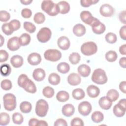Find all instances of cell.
Wrapping results in <instances>:
<instances>
[{
	"label": "cell",
	"mask_w": 126,
	"mask_h": 126,
	"mask_svg": "<svg viewBox=\"0 0 126 126\" xmlns=\"http://www.w3.org/2000/svg\"><path fill=\"white\" fill-rule=\"evenodd\" d=\"M100 14L104 17H110L112 16L114 13L113 7L109 4H102L99 9Z\"/></svg>",
	"instance_id": "9"
},
{
	"label": "cell",
	"mask_w": 126,
	"mask_h": 126,
	"mask_svg": "<svg viewBox=\"0 0 126 126\" xmlns=\"http://www.w3.org/2000/svg\"><path fill=\"white\" fill-rule=\"evenodd\" d=\"M20 46L19 42V38L17 36L12 37L7 41V46L10 51H16L20 48Z\"/></svg>",
	"instance_id": "10"
},
{
	"label": "cell",
	"mask_w": 126,
	"mask_h": 126,
	"mask_svg": "<svg viewBox=\"0 0 126 126\" xmlns=\"http://www.w3.org/2000/svg\"><path fill=\"white\" fill-rule=\"evenodd\" d=\"M54 126H67V124L65 120L63 119H58L55 122Z\"/></svg>",
	"instance_id": "52"
},
{
	"label": "cell",
	"mask_w": 126,
	"mask_h": 126,
	"mask_svg": "<svg viewBox=\"0 0 126 126\" xmlns=\"http://www.w3.org/2000/svg\"><path fill=\"white\" fill-rule=\"evenodd\" d=\"M86 28L81 24H77L73 28V32L75 35L80 37L84 35L86 33Z\"/></svg>",
	"instance_id": "21"
},
{
	"label": "cell",
	"mask_w": 126,
	"mask_h": 126,
	"mask_svg": "<svg viewBox=\"0 0 126 126\" xmlns=\"http://www.w3.org/2000/svg\"><path fill=\"white\" fill-rule=\"evenodd\" d=\"M81 57L80 55L76 52L71 53L69 56V61L72 64H77L80 61Z\"/></svg>",
	"instance_id": "38"
},
{
	"label": "cell",
	"mask_w": 126,
	"mask_h": 126,
	"mask_svg": "<svg viewBox=\"0 0 126 126\" xmlns=\"http://www.w3.org/2000/svg\"><path fill=\"white\" fill-rule=\"evenodd\" d=\"M59 47L63 50H67L70 47V41L68 37L65 36H61L57 41Z\"/></svg>",
	"instance_id": "14"
},
{
	"label": "cell",
	"mask_w": 126,
	"mask_h": 126,
	"mask_svg": "<svg viewBox=\"0 0 126 126\" xmlns=\"http://www.w3.org/2000/svg\"><path fill=\"white\" fill-rule=\"evenodd\" d=\"M55 94L54 90L50 86H46L43 88L42 90L43 95L47 98L52 97Z\"/></svg>",
	"instance_id": "35"
},
{
	"label": "cell",
	"mask_w": 126,
	"mask_h": 126,
	"mask_svg": "<svg viewBox=\"0 0 126 126\" xmlns=\"http://www.w3.org/2000/svg\"><path fill=\"white\" fill-rule=\"evenodd\" d=\"M92 107L91 103L87 101L81 102L78 105V110L79 113L84 116H88L92 111Z\"/></svg>",
	"instance_id": "8"
},
{
	"label": "cell",
	"mask_w": 126,
	"mask_h": 126,
	"mask_svg": "<svg viewBox=\"0 0 126 126\" xmlns=\"http://www.w3.org/2000/svg\"><path fill=\"white\" fill-rule=\"evenodd\" d=\"M98 104L102 109L107 110L112 106V102L107 96H103L99 99Z\"/></svg>",
	"instance_id": "18"
},
{
	"label": "cell",
	"mask_w": 126,
	"mask_h": 126,
	"mask_svg": "<svg viewBox=\"0 0 126 126\" xmlns=\"http://www.w3.org/2000/svg\"><path fill=\"white\" fill-rule=\"evenodd\" d=\"M10 63L14 67L19 68L23 64V59L20 55H14L11 58Z\"/></svg>",
	"instance_id": "23"
},
{
	"label": "cell",
	"mask_w": 126,
	"mask_h": 126,
	"mask_svg": "<svg viewBox=\"0 0 126 126\" xmlns=\"http://www.w3.org/2000/svg\"><path fill=\"white\" fill-rule=\"evenodd\" d=\"M55 6V4L52 0H43L41 3V9L43 11L45 12L49 15Z\"/></svg>",
	"instance_id": "13"
},
{
	"label": "cell",
	"mask_w": 126,
	"mask_h": 126,
	"mask_svg": "<svg viewBox=\"0 0 126 126\" xmlns=\"http://www.w3.org/2000/svg\"><path fill=\"white\" fill-rule=\"evenodd\" d=\"M0 37H1V44H0V46H1L2 45V44H3V42H2V40H4V39H3V37L2 36V35H0Z\"/></svg>",
	"instance_id": "62"
},
{
	"label": "cell",
	"mask_w": 126,
	"mask_h": 126,
	"mask_svg": "<svg viewBox=\"0 0 126 126\" xmlns=\"http://www.w3.org/2000/svg\"><path fill=\"white\" fill-rule=\"evenodd\" d=\"M91 26L92 27L93 32L97 34L103 33L106 30L105 25L101 23L96 18H94V19L91 24Z\"/></svg>",
	"instance_id": "7"
},
{
	"label": "cell",
	"mask_w": 126,
	"mask_h": 126,
	"mask_svg": "<svg viewBox=\"0 0 126 126\" xmlns=\"http://www.w3.org/2000/svg\"><path fill=\"white\" fill-rule=\"evenodd\" d=\"M48 125L46 123V121L44 120H40L39 121L38 124V126H47Z\"/></svg>",
	"instance_id": "59"
},
{
	"label": "cell",
	"mask_w": 126,
	"mask_h": 126,
	"mask_svg": "<svg viewBox=\"0 0 126 126\" xmlns=\"http://www.w3.org/2000/svg\"><path fill=\"white\" fill-rule=\"evenodd\" d=\"M126 107H124L120 103H117L113 107V113L117 117H122L125 114Z\"/></svg>",
	"instance_id": "22"
},
{
	"label": "cell",
	"mask_w": 126,
	"mask_h": 126,
	"mask_svg": "<svg viewBox=\"0 0 126 126\" xmlns=\"http://www.w3.org/2000/svg\"><path fill=\"white\" fill-rule=\"evenodd\" d=\"M20 2L24 5H28L30 4L32 2V0H20Z\"/></svg>",
	"instance_id": "60"
},
{
	"label": "cell",
	"mask_w": 126,
	"mask_h": 126,
	"mask_svg": "<svg viewBox=\"0 0 126 126\" xmlns=\"http://www.w3.org/2000/svg\"><path fill=\"white\" fill-rule=\"evenodd\" d=\"M32 12L29 8H24L21 11V15L24 18H29L31 17Z\"/></svg>",
	"instance_id": "51"
},
{
	"label": "cell",
	"mask_w": 126,
	"mask_h": 126,
	"mask_svg": "<svg viewBox=\"0 0 126 126\" xmlns=\"http://www.w3.org/2000/svg\"><path fill=\"white\" fill-rule=\"evenodd\" d=\"M31 41V36L27 33H24L19 37V42L21 46H26Z\"/></svg>",
	"instance_id": "25"
},
{
	"label": "cell",
	"mask_w": 126,
	"mask_h": 126,
	"mask_svg": "<svg viewBox=\"0 0 126 126\" xmlns=\"http://www.w3.org/2000/svg\"><path fill=\"white\" fill-rule=\"evenodd\" d=\"M12 121L13 122L17 125L21 124L24 121V118L23 115L18 112L14 113L12 115Z\"/></svg>",
	"instance_id": "40"
},
{
	"label": "cell",
	"mask_w": 126,
	"mask_h": 126,
	"mask_svg": "<svg viewBox=\"0 0 126 126\" xmlns=\"http://www.w3.org/2000/svg\"><path fill=\"white\" fill-rule=\"evenodd\" d=\"M126 26L124 25V26L122 27L120 30L119 33L121 38L124 40H126Z\"/></svg>",
	"instance_id": "53"
},
{
	"label": "cell",
	"mask_w": 126,
	"mask_h": 126,
	"mask_svg": "<svg viewBox=\"0 0 126 126\" xmlns=\"http://www.w3.org/2000/svg\"><path fill=\"white\" fill-rule=\"evenodd\" d=\"M70 69L69 65L65 62H62L59 63L57 65V70L59 72L63 74L67 73Z\"/></svg>",
	"instance_id": "31"
},
{
	"label": "cell",
	"mask_w": 126,
	"mask_h": 126,
	"mask_svg": "<svg viewBox=\"0 0 126 126\" xmlns=\"http://www.w3.org/2000/svg\"><path fill=\"white\" fill-rule=\"evenodd\" d=\"M39 120L37 119L32 118L29 121V126H38Z\"/></svg>",
	"instance_id": "55"
},
{
	"label": "cell",
	"mask_w": 126,
	"mask_h": 126,
	"mask_svg": "<svg viewBox=\"0 0 126 126\" xmlns=\"http://www.w3.org/2000/svg\"><path fill=\"white\" fill-rule=\"evenodd\" d=\"M44 58L51 62H57L61 59L62 53L57 49H48L44 53Z\"/></svg>",
	"instance_id": "5"
},
{
	"label": "cell",
	"mask_w": 126,
	"mask_h": 126,
	"mask_svg": "<svg viewBox=\"0 0 126 126\" xmlns=\"http://www.w3.org/2000/svg\"><path fill=\"white\" fill-rule=\"evenodd\" d=\"M3 106L5 110L8 111L14 110L16 107V98L12 94L7 93L3 97Z\"/></svg>",
	"instance_id": "2"
},
{
	"label": "cell",
	"mask_w": 126,
	"mask_h": 126,
	"mask_svg": "<svg viewBox=\"0 0 126 126\" xmlns=\"http://www.w3.org/2000/svg\"><path fill=\"white\" fill-rule=\"evenodd\" d=\"M126 57H122L119 60V64L123 68H126Z\"/></svg>",
	"instance_id": "57"
},
{
	"label": "cell",
	"mask_w": 126,
	"mask_h": 126,
	"mask_svg": "<svg viewBox=\"0 0 126 126\" xmlns=\"http://www.w3.org/2000/svg\"><path fill=\"white\" fill-rule=\"evenodd\" d=\"M0 86L3 90L8 91L12 88V84L10 80L8 79H4L1 82Z\"/></svg>",
	"instance_id": "45"
},
{
	"label": "cell",
	"mask_w": 126,
	"mask_h": 126,
	"mask_svg": "<svg viewBox=\"0 0 126 126\" xmlns=\"http://www.w3.org/2000/svg\"><path fill=\"white\" fill-rule=\"evenodd\" d=\"M99 0H81V5L84 7H88L92 4H94L98 2Z\"/></svg>",
	"instance_id": "47"
},
{
	"label": "cell",
	"mask_w": 126,
	"mask_h": 126,
	"mask_svg": "<svg viewBox=\"0 0 126 126\" xmlns=\"http://www.w3.org/2000/svg\"><path fill=\"white\" fill-rule=\"evenodd\" d=\"M24 89L26 92L32 94H34L36 92V87L35 84L30 79L28 82Z\"/></svg>",
	"instance_id": "33"
},
{
	"label": "cell",
	"mask_w": 126,
	"mask_h": 126,
	"mask_svg": "<svg viewBox=\"0 0 126 126\" xmlns=\"http://www.w3.org/2000/svg\"><path fill=\"white\" fill-rule=\"evenodd\" d=\"M59 10L60 13L64 14L67 13L70 10V5L66 1H61L57 3Z\"/></svg>",
	"instance_id": "24"
},
{
	"label": "cell",
	"mask_w": 126,
	"mask_h": 126,
	"mask_svg": "<svg viewBox=\"0 0 126 126\" xmlns=\"http://www.w3.org/2000/svg\"><path fill=\"white\" fill-rule=\"evenodd\" d=\"M126 82L125 81L121 82L119 84V89L120 90L124 93H126Z\"/></svg>",
	"instance_id": "56"
},
{
	"label": "cell",
	"mask_w": 126,
	"mask_h": 126,
	"mask_svg": "<svg viewBox=\"0 0 126 126\" xmlns=\"http://www.w3.org/2000/svg\"><path fill=\"white\" fill-rule=\"evenodd\" d=\"M8 24L9 27L13 32L18 30L21 27L20 21L16 19H13L11 20L9 23H8Z\"/></svg>",
	"instance_id": "44"
},
{
	"label": "cell",
	"mask_w": 126,
	"mask_h": 126,
	"mask_svg": "<svg viewBox=\"0 0 126 126\" xmlns=\"http://www.w3.org/2000/svg\"><path fill=\"white\" fill-rule=\"evenodd\" d=\"M11 71L10 66L7 63L2 64L0 66V73L3 76H8Z\"/></svg>",
	"instance_id": "39"
},
{
	"label": "cell",
	"mask_w": 126,
	"mask_h": 126,
	"mask_svg": "<svg viewBox=\"0 0 126 126\" xmlns=\"http://www.w3.org/2000/svg\"><path fill=\"white\" fill-rule=\"evenodd\" d=\"M52 32L50 29L47 27L41 28L37 34L38 40L41 43H45L48 41L51 37Z\"/></svg>",
	"instance_id": "6"
},
{
	"label": "cell",
	"mask_w": 126,
	"mask_h": 126,
	"mask_svg": "<svg viewBox=\"0 0 126 126\" xmlns=\"http://www.w3.org/2000/svg\"><path fill=\"white\" fill-rule=\"evenodd\" d=\"M80 18L82 21L85 24L91 26V24L94 19L90 12L89 11H83L80 13Z\"/></svg>",
	"instance_id": "11"
},
{
	"label": "cell",
	"mask_w": 126,
	"mask_h": 126,
	"mask_svg": "<svg viewBox=\"0 0 126 126\" xmlns=\"http://www.w3.org/2000/svg\"><path fill=\"white\" fill-rule=\"evenodd\" d=\"M97 47L93 41H89L83 43L81 47V53L85 56H91L96 53Z\"/></svg>",
	"instance_id": "3"
},
{
	"label": "cell",
	"mask_w": 126,
	"mask_h": 126,
	"mask_svg": "<svg viewBox=\"0 0 126 126\" xmlns=\"http://www.w3.org/2000/svg\"><path fill=\"white\" fill-rule=\"evenodd\" d=\"M45 72L41 68H37L34 70L32 73V77L36 81H41L45 77Z\"/></svg>",
	"instance_id": "17"
},
{
	"label": "cell",
	"mask_w": 126,
	"mask_h": 126,
	"mask_svg": "<svg viewBox=\"0 0 126 126\" xmlns=\"http://www.w3.org/2000/svg\"><path fill=\"white\" fill-rule=\"evenodd\" d=\"M41 61V57L38 53H32L28 57V62L29 64L32 65L39 64Z\"/></svg>",
	"instance_id": "12"
},
{
	"label": "cell",
	"mask_w": 126,
	"mask_h": 126,
	"mask_svg": "<svg viewBox=\"0 0 126 126\" xmlns=\"http://www.w3.org/2000/svg\"><path fill=\"white\" fill-rule=\"evenodd\" d=\"M77 71L79 74L81 76L87 77L91 73V68L89 65L86 64H82L78 66Z\"/></svg>",
	"instance_id": "19"
},
{
	"label": "cell",
	"mask_w": 126,
	"mask_h": 126,
	"mask_svg": "<svg viewBox=\"0 0 126 126\" xmlns=\"http://www.w3.org/2000/svg\"><path fill=\"white\" fill-rule=\"evenodd\" d=\"M72 95L73 97L76 100H81L83 99L85 95L84 91L80 88H77L72 91Z\"/></svg>",
	"instance_id": "28"
},
{
	"label": "cell",
	"mask_w": 126,
	"mask_h": 126,
	"mask_svg": "<svg viewBox=\"0 0 126 126\" xmlns=\"http://www.w3.org/2000/svg\"><path fill=\"white\" fill-rule=\"evenodd\" d=\"M45 20V15L41 12H37L34 15L33 20L34 22L38 24L43 23Z\"/></svg>",
	"instance_id": "41"
},
{
	"label": "cell",
	"mask_w": 126,
	"mask_h": 126,
	"mask_svg": "<svg viewBox=\"0 0 126 126\" xmlns=\"http://www.w3.org/2000/svg\"><path fill=\"white\" fill-rule=\"evenodd\" d=\"M119 18L120 21L124 24H126V11H121L119 15Z\"/></svg>",
	"instance_id": "54"
},
{
	"label": "cell",
	"mask_w": 126,
	"mask_h": 126,
	"mask_svg": "<svg viewBox=\"0 0 126 126\" xmlns=\"http://www.w3.org/2000/svg\"><path fill=\"white\" fill-rule=\"evenodd\" d=\"M1 29L3 32L7 35H11L13 32L11 30L9 26V24L7 23L3 24L1 26Z\"/></svg>",
	"instance_id": "48"
},
{
	"label": "cell",
	"mask_w": 126,
	"mask_h": 126,
	"mask_svg": "<svg viewBox=\"0 0 126 126\" xmlns=\"http://www.w3.org/2000/svg\"><path fill=\"white\" fill-rule=\"evenodd\" d=\"M70 125L72 126H83L84 125L83 121L82 119L79 118H73L70 123Z\"/></svg>",
	"instance_id": "49"
},
{
	"label": "cell",
	"mask_w": 126,
	"mask_h": 126,
	"mask_svg": "<svg viewBox=\"0 0 126 126\" xmlns=\"http://www.w3.org/2000/svg\"><path fill=\"white\" fill-rule=\"evenodd\" d=\"M75 108L71 104H66L63 106L62 109L63 114L66 117H70L74 114Z\"/></svg>",
	"instance_id": "20"
},
{
	"label": "cell",
	"mask_w": 126,
	"mask_h": 126,
	"mask_svg": "<svg viewBox=\"0 0 126 126\" xmlns=\"http://www.w3.org/2000/svg\"><path fill=\"white\" fill-rule=\"evenodd\" d=\"M88 95L91 98L97 97L100 93V90L98 87L94 85H89L87 88Z\"/></svg>",
	"instance_id": "16"
},
{
	"label": "cell",
	"mask_w": 126,
	"mask_h": 126,
	"mask_svg": "<svg viewBox=\"0 0 126 126\" xmlns=\"http://www.w3.org/2000/svg\"><path fill=\"white\" fill-rule=\"evenodd\" d=\"M49 105L47 101L44 99H39L36 103L35 113L40 117H45L47 113Z\"/></svg>",
	"instance_id": "4"
},
{
	"label": "cell",
	"mask_w": 126,
	"mask_h": 126,
	"mask_svg": "<svg viewBox=\"0 0 126 126\" xmlns=\"http://www.w3.org/2000/svg\"><path fill=\"white\" fill-rule=\"evenodd\" d=\"M29 80L30 79L27 75L25 74H21L20 75L18 79V85L19 87L24 89Z\"/></svg>",
	"instance_id": "34"
},
{
	"label": "cell",
	"mask_w": 126,
	"mask_h": 126,
	"mask_svg": "<svg viewBox=\"0 0 126 126\" xmlns=\"http://www.w3.org/2000/svg\"><path fill=\"white\" fill-rule=\"evenodd\" d=\"M106 96L112 101L117 100L119 96L118 92L115 89H111L109 90L106 94Z\"/></svg>",
	"instance_id": "32"
},
{
	"label": "cell",
	"mask_w": 126,
	"mask_h": 126,
	"mask_svg": "<svg viewBox=\"0 0 126 126\" xmlns=\"http://www.w3.org/2000/svg\"><path fill=\"white\" fill-rule=\"evenodd\" d=\"M23 26L25 30L29 33H33L36 30V27L35 25L30 22H25Z\"/></svg>",
	"instance_id": "43"
},
{
	"label": "cell",
	"mask_w": 126,
	"mask_h": 126,
	"mask_svg": "<svg viewBox=\"0 0 126 126\" xmlns=\"http://www.w3.org/2000/svg\"><path fill=\"white\" fill-rule=\"evenodd\" d=\"M118 103H120V104L121 105H122V106H123L124 107H126V99L124 98V99H121V100L119 101Z\"/></svg>",
	"instance_id": "61"
},
{
	"label": "cell",
	"mask_w": 126,
	"mask_h": 126,
	"mask_svg": "<svg viewBox=\"0 0 126 126\" xmlns=\"http://www.w3.org/2000/svg\"><path fill=\"white\" fill-rule=\"evenodd\" d=\"M10 14L5 10H1L0 11V20L1 22H7L10 19Z\"/></svg>",
	"instance_id": "46"
},
{
	"label": "cell",
	"mask_w": 126,
	"mask_h": 126,
	"mask_svg": "<svg viewBox=\"0 0 126 126\" xmlns=\"http://www.w3.org/2000/svg\"><path fill=\"white\" fill-rule=\"evenodd\" d=\"M32 109V106L28 101H23L20 104V109L23 113H30Z\"/></svg>",
	"instance_id": "29"
},
{
	"label": "cell",
	"mask_w": 126,
	"mask_h": 126,
	"mask_svg": "<svg viewBox=\"0 0 126 126\" xmlns=\"http://www.w3.org/2000/svg\"><path fill=\"white\" fill-rule=\"evenodd\" d=\"M119 52L122 55H125L126 54V44H123L119 48Z\"/></svg>",
	"instance_id": "58"
},
{
	"label": "cell",
	"mask_w": 126,
	"mask_h": 126,
	"mask_svg": "<svg viewBox=\"0 0 126 126\" xmlns=\"http://www.w3.org/2000/svg\"><path fill=\"white\" fill-rule=\"evenodd\" d=\"M105 38L106 41L110 44L115 43L117 40V37L116 34L113 32L107 33L105 36Z\"/></svg>",
	"instance_id": "42"
},
{
	"label": "cell",
	"mask_w": 126,
	"mask_h": 126,
	"mask_svg": "<svg viewBox=\"0 0 126 126\" xmlns=\"http://www.w3.org/2000/svg\"><path fill=\"white\" fill-rule=\"evenodd\" d=\"M117 53L113 50L109 51L105 54V59L109 62H115L117 60Z\"/></svg>",
	"instance_id": "37"
},
{
	"label": "cell",
	"mask_w": 126,
	"mask_h": 126,
	"mask_svg": "<svg viewBox=\"0 0 126 126\" xmlns=\"http://www.w3.org/2000/svg\"><path fill=\"white\" fill-rule=\"evenodd\" d=\"M91 78L93 82L99 85L105 84L108 79L105 71L101 68L95 69L92 74Z\"/></svg>",
	"instance_id": "1"
},
{
	"label": "cell",
	"mask_w": 126,
	"mask_h": 126,
	"mask_svg": "<svg viewBox=\"0 0 126 126\" xmlns=\"http://www.w3.org/2000/svg\"><path fill=\"white\" fill-rule=\"evenodd\" d=\"M69 98V94L65 91H59L56 95L57 99L62 102H64L68 100Z\"/></svg>",
	"instance_id": "26"
},
{
	"label": "cell",
	"mask_w": 126,
	"mask_h": 126,
	"mask_svg": "<svg viewBox=\"0 0 126 126\" xmlns=\"http://www.w3.org/2000/svg\"><path fill=\"white\" fill-rule=\"evenodd\" d=\"M10 122V116L5 113L2 112L0 114V125L1 126H6Z\"/></svg>",
	"instance_id": "36"
},
{
	"label": "cell",
	"mask_w": 126,
	"mask_h": 126,
	"mask_svg": "<svg viewBox=\"0 0 126 126\" xmlns=\"http://www.w3.org/2000/svg\"><path fill=\"white\" fill-rule=\"evenodd\" d=\"M8 53L4 50H0V62L2 63L6 61L8 59Z\"/></svg>",
	"instance_id": "50"
},
{
	"label": "cell",
	"mask_w": 126,
	"mask_h": 126,
	"mask_svg": "<svg viewBox=\"0 0 126 126\" xmlns=\"http://www.w3.org/2000/svg\"><path fill=\"white\" fill-rule=\"evenodd\" d=\"M61 78L59 75L56 73H51L48 77V81L53 85H57L60 82Z\"/></svg>",
	"instance_id": "27"
},
{
	"label": "cell",
	"mask_w": 126,
	"mask_h": 126,
	"mask_svg": "<svg viewBox=\"0 0 126 126\" xmlns=\"http://www.w3.org/2000/svg\"><path fill=\"white\" fill-rule=\"evenodd\" d=\"M81 78L77 73H70L67 77V82L71 86H77L81 83Z\"/></svg>",
	"instance_id": "15"
},
{
	"label": "cell",
	"mask_w": 126,
	"mask_h": 126,
	"mask_svg": "<svg viewBox=\"0 0 126 126\" xmlns=\"http://www.w3.org/2000/svg\"><path fill=\"white\" fill-rule=\"evenodd\" d=\"M92 120L95 123L101 122L104 119V116L100 111H95L93 112L91 116Z\"/></svg>",
	"instance_id": "30"
}]
</instances>
